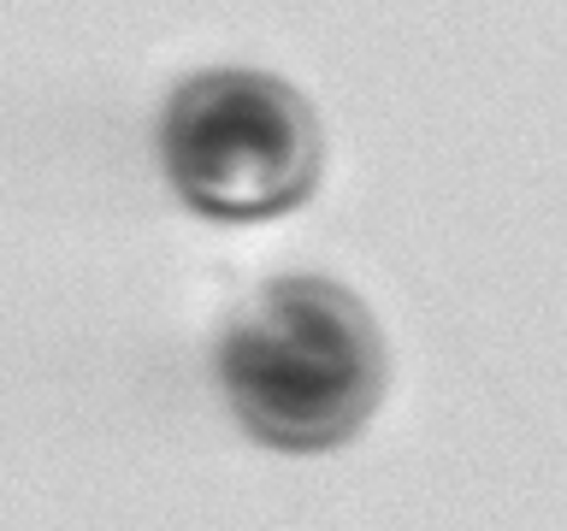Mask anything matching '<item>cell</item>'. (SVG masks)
I'll use <instances>...</instances> for the list:
<instances>
[{
	"mask_svg": "<svg viewBox=\"0 0 567 531\" xmlns=\"http://www.w3.org/2000/svg\"><path fill=\"white\" fill-rule=\"evenodd\" d=\"M219 389L248 437L284 455H326L384 396V336L343 283L278 278L219 336Z\"/></svg>",
	"mask_w": 567,
	"mask_h": 531,
	"instance_id": "obj_1",
	"label": "cell"
},
{
	"mask_svg": "<svg viewBox=\"0 0 567 531\" xmlns=\"http://www.w3.org/2000/svg\"><path fill=\"white\" fill-rule=\"evenodd\" d=\"M159 166L202 219H278L319 177V118L272 71H195L159 113Z\"/></svg>",
	"mask_w": 567,
	"mask_h": 531,
	"instance_id": "obj_2",
	"label": "cell"
}]
</instances>
